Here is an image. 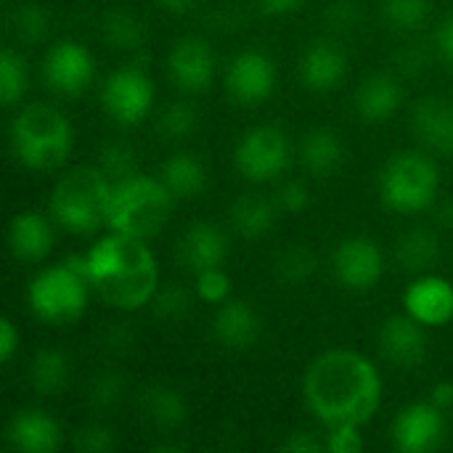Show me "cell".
<instances>
[{"label": "cell", "instance_id": "1", "mask_svg": "<svg viewBox=\"0 0 453 453\" xmlns=\"http://www.w3.org/2000/svg\"><path fill=\"white\" fill-rule=\"evenodd\" d=\"M303 395L311 414L329 427H364L382 403V377L372 358L350 348H332L316 356L303 377Z\"/></svg>", "mask_w": 453, "mask_h": 453}, {"label": "cell", "instance_id": "2", "mask_svg": "<svg viewBox=\"0 0 453 453\" xmlns=\"http://www.w3.org/2000/svg\"><path fill=\"white\" fill-rule=\"evenodd\" d=\"M85 276L98 297L117 311L151 305L159 289L157 257L143 239L111 231L85 252Z\"/></svg>", "mask_w": 453, "mask_h": 453}, {"label": "cell", "instance_id": "3", "mask_svg": "<svg viewBox=\"0 0 453 453\" xmlns=\"http://www.w3.org/2000/svg\"><path fill=\"white\" fill-rule=\"evenodd\" d=\"M74 146L72 122L48 104L24 106L11 122V151L29 170L61 167Z\"/></svg>", "mask_w": 453, "mask_h": 453}, {"label": "cell", "instance_id": "4", "mask_svg": "<svg viewBox=\"0 0 453 453\" xmlns=\"http://www.w3.org/2000/svg\"><path fill=\"white\" fill-rule=\"evenodd\" d=\"M111 180L101 167H74L50 191V218L74 236H90L106 226Z\"/></svg>", "mask_w": 453, "mask_h": 453}, {"label": "cell", "instance_id": "5", "mask_svg": "<svg viewBox=\"0 0 453 453\" xmlns=\"http://www.w3.org/2000/svg\"><path fill=\"white\" fill-rule=\"evenodd\" d=\"M173 191L162 183V178H149L141 173H133L125 180L111 183V202H109V218L106 226L111 231L135 236V239H151L157 236L173 212Z\"/></svg>", "mask_w": 453, "mask_h": 453}, {"label": "cell", "instance_id": "6", "mask_svg": "<svg viewBox=\"0 0 453 453\" xmlns=\"http://www.w3.org/2000/svg\"><path fill=\"white\" fill-rule=\"evenodd\" d=\"M90 281L85 276V255H72L58 265L42 268L29 289L27 300L37 321L50 326H69L88 311Z\"/></svg>", "mask_w": 453, "mask_h": 453}, {"label": "cell", "instance_id": "7", "mask_svg": "<svg viewBox=\"0 0 453 453\" xmlns=\"http://www.w3.org/2000/svg\"><path fill=\"white\" fill-rule=\"evenodd\" d=\"M441 188L438 167L419 151H401L388 159L380 173V199L385 207L401 215L427 210Z\"/></svg>", "mask_w": 453, "mask_h": 453}, {"label": "cell", "instance_id": "8", "mask_svg": "<svg viewBox=\"0 0 453 453\" xmlns=\"http://www.w3.org/2000/svg\"><path fill=\"white\" fill-rule=\"evenodd\" d=\"M236 170L252 183H268L279 178L289 165V141L276 125L250 127L234 149Z\"/></svg>", "mask_w": 453, "mask_h": 453}, {"label": "cell", "instance_id": "9", "mask_svg": "<svg viewBox=\"0 0 453 453\" xmlns=\"http://www.w3.org/2000/svg\"><path fill=\"white\" fill-rule=\"evenodd\" d=\"M154 104V82L138 66H122L101 85V106L119 125H138Z\"/></svg>", "mask_w": 453, "mask_h": 453}, {"label": "cell", "instance_id": "10", "mask_svg": "<svg viewBox=\"0 0 453 453\" xmlns=\"http://www.w3.org/2000/svg\"><path fill=\"white\" fill-rule=\"evenodd\" d=\"M334 279L350 292H369L380 284L385 273V257L374 239L348 236L337 244L332 255Z\"/></svg>", "mask_w": 453, "mask_h": 453}, {"label": "cell", "instance_id": "11", "mask_svg": "<svg viewBox=\"0 0 453 453\" xmlns=\"http://www.w3.org/2000/svg\"><path fill=\"white\" fill-rule=\"evenodd\" d=\"M96 74V61L90 50L74 40H61L56 42L42 61V77L50 90L66 98H77L85 93L93 82Z\"/></svg>", "mask_w": 453, "mask_h": 453}, {"label": "cell", "instance_id": "12", "mask_svg": "<svg viewBox=\"0 0 453 453\" xmlns=\"http://www.w3.org/2000/svg\"><path fill=\"white\" fill-rule=\"evenodd\" d=\"M226 90L236 104L255 106L276 90V64L263 50H242L226 69Z\"/></svg>", "mask_w": 453, "mask_h": 453}, {"label": "cell", "instance_id": "13", "mask_svg": "<svg viewBox=\"0 0 453 453\" xmlns=\"http://www.w3.org/2000/svg\"><path fill=\"white\" fill-rule=\"evenodd\" d=\"M393 446L401 453L435 451L446 435L443 411L435 403H409L393 419Z\"/></svg>", "mask_w": 453, "mask_h": 453}, {"label": "cell", "instance_id": "14", "mask_svg": "<svg viewBox=\"0 0 453 453\" xmlns=\"http://www.w3.org/2000/svg\"><path fill=\"white\" fill-rule=\"evenodd\" d=\"M167 72L186 93H202L215 77V53L202 37H183L170 48Z\"/></svg>", "mask_w": 453, "mask_h": 453}, {"label": "cell", "instance_id": "15", "mask_svg": "<svg viewBox=\"0 0 453 453\" xmlns=\"http://www.w3.org/2000/svg\"><path fill=\"white\" fill-rule=\"evenodd\" d=\"M425 324L411 319L406 311L398 316H390L377 334L382 356L401 366V369H417L427 358V334Z\"/></svg>", "mask_w": 453, "mask_h": 453}, {"label": "cell", "instance_id": "16", "mask_svg": "<svg viewBox=\"0 0 453 453\" xmlns=\"http://www.w3.org/2000/svg\"><path fill=\"white\" fill-rule=\"evenodd\" d=\"M403 311L425 326H446L453 321V284L433 273L414 279L403 292Z\"/></svg>", "mask_w": 453, "mask_h": 453}, {"label": "cell", "instance_id": "17", "mask_svg": "<svg viewBox=\"0 0 453 453\" xmlns=\"http://www.w3.org/2000/svg\"><path fill=\"white\" fill-rule=\"evenodd\" d=\"M212 332H215V340L226 350L244 353L257 345L263 334V321H260V313L247 300L231 297L223 305H218L215 319H212Z\"/></svg>", "mask_w": 453, "mask_h": 453}, {"label": "cell", "instance_id": "18", "mask_svg": "<svg viewBox=\"0 0 453 453\" xmlns=\"http://www.w3.org/2000/svg\"><path fill=\"white\" fill-rule=\"evenodd\" d=\"M348 72L345 50L334 40H316L305 48L300 58V77L303 85L313 93H326L342 82Z\"/></svg>", "mask_w": 453, "mask_h": 453}, {"label": "cell", "instance_id": "19", "mask_svg": "<svg viewBox=\"0 0 453 453\" xmlns=\"http://www.w3.org/2000/svg\"><path fill=\"white\" fill-rule=\"evenodd\" d=\"M5 438L16 451L53 453L61 446V427L53 417L37 409H27L11 417Z\"/></svg>", "mask_w": 453, "mask_h": 453}, {"label": "cell", "instance_id": "20", "mask_svg": "<svg viewBox=\"0 0 453 453\" xmlns=\"http://www.w3.org/2000/svg\"><path fill=\"white\" fill-rule=\"evenodd\" d=\"M178 255H180V263L191 268L194 273L207 271V268H223L228 257V236L220 231V226L199 220L183 234Z\"/></svg>", "mask_w": 453, "mask_h": 453}, {"label": "cell", "instance_id": "21", "mask_svg": "<svg viewBox=\"0 0 453 453\" xmlns=\"http://www.w3.org/2000/svg\"><path fill=\"white\" fill-rule=\"evenodd\" d=\"M8 247L19 263H40L53 250V228L40 212H19L8 226Z\"/></svg>", "mask_w": 453, "mask_h": 453}, {"label": "cell", "instance_id": "22", "mask_svg": "<svg viewBox=\"0 0 453 453\" xmlns=\"http://www.w3.org/2000/svg\"><path fill=\"white\" fill-rule=\"evenodd\" d=\"M403 104V85L398 77L388 72H377L361 82L356 90V111L366 122H385L390 119Z\"/></svg>", "mask_w": 453, "mask_h": 453}, {"label": "cell", "instance_id": "23", "mask_svg": "<svg viewBox=\"0 0 453 453\" xmlns=\"http://www.w3.org/2000/svg\"><path fill=\"white\" fill-rule=\"evenodd\" d=\"M411 125L425 146L441 154H453V101H443V98L419 101Z\"/></svg>", "mask_w": 453, "mask_h": 453}, {"label": "cell", "instance_id": "24", "mask_svg": "<svg viewBox=\"0 0 453 453\" xmlns=\"http://www.w3.org/2000/svg\"><path fill=\"white\" fill-rule=\"evenodd\" d=\"M279 202L263 196V194H242L231 210V226L236 228L239 236L244 239H260L265 236L273 226H276V215H279Z\"/></svg>", "mask_w": 453, "mask_h": 453}, {"label": "cell", "instance_id": "25", "mask_svg": "<svg viewBox=\"0 0 453 453\" xmlns=\"http://www.w3.org/2000/svg\"><path fill=\"white\" fill-rule=\"evenodd\" d=\"M159 178L175 199H194L207 186V170L202 159L191 151H178L167 157L159 167Z\"/></svg>", "mask_w": 453, "mask_h": 453}, {"label": "cell", "instance_id": "26", "mask_svg": "<svg viewBox=\"0 0 453 453\" xmlns=\"http://www.w3.org/2000/svg\"><path fill=\"white\" fill-rule=\"evenodd\" d=\"M72 374L69 356L58 348H42L29 361V385L37 395H58L66 390Z\"/></svg>", "mask_w": 453, "mask_h": 453}, {"label": "cell", "instance_id": "27", "mask_svg": "<svg viewBox=\"0 0 453 453\" xmlns=\"http://www.w3.org/2000/svg\"><path fill=\"white\" fill-rule=\"evenodd\" d=\"M300 159H303L308 173H313L319 178L321 175H332L342 165V159H345L342 138L334 130H329V127H316V130H311L303 138Z\"/></svg>", "mask_w": 453, "mask_h": 453}, {"label": "cell", "instance_id": "28", "mask_svg": "<svg viewBox=\"0 0 453 453\" xmlns=\"http://www.w3.org/2000/svg\"><path fill=\"white\" fill-rule=\"evenodd\" d=\"M141 411L159 433H173L186 422V401L170 385H151L141 393Z\"/></svg>", "mask_w": 453, "mask_h": 453}, {"label": "cell", "instance_id": "29", "mask_svg": "<svg viewBox=\"0 0 453 453\" xmlns=\"http://www.w3.org/2000/svg\"><path fill=\"white\" fill-rule=\"evenodd\" d=\"M438 236L430 228H411L398 239L395 260L409 273H427L438 260Z\"/></svg>", "mask_w": 453, "mask_h": 453}, {"label": "cell", "instance_id": "30", "mask_svg": "<svg viewBox=\"0 0 453 453\" xmlns=\"http://www.w3.org/2000/svg\"><path fill=\"white\" fill-rule=\"evenodd\" d=\"M316 271H319V257L303 244H292L281 250L273 260V273L287 287H303L305 281L313 279Z\"/></svg>", "mask_w": 453, "mask_h": 453}, {"label": "cell", "instance_id": "31", "mask_svg": "<svg viewBox=\"0 0 453 453\" xmlns=\"http://www.w3.org/2000/svg\"><path fill=\"white\" fill-rule=\"evenodd\" d=\"M101 29H104V40L119 50H133V48H141V42H143L141 21L130 11H122V8H111L104 16Z\"/></svg>", "mask_w": 453, "mask_h": 453}, {"label": "cell", "instance_id": "32", "mask_svg": "<svg viewBox=\"0 0 453 453\" xmlns=\"http://www.w3.org/2000/svg\"><path fill=\"white\" fill-rule=\"evenodd\" d=\"M24 93H27V64L13 48H5L0 56V104L11 109L24 98Z\"/></svg>", "mask_w": 453, "mask_h": 453}, {"label": "cell", "instance_id": "33", "mask_svg": "<svg viewBox=\"0 0 453 453\" xmlns=\"http://www.w3.org/2000/svg\"><path fill=\"white\" fill-rule=\"evenodd\" d=\"M48 27H50V19L40 3H21L19 8L11 11V29L21 42H29V45L40 42L48 35Z\"/></svg>", "mask_w": 453, "mask_h": 453}, {"label": "cell", "instance_id": "34", "mask_svg": "<svg viewBox=\"0 0 453 453\" xmlns=\"http://www.w3.org/2000/svg\"><path fill=\"white\" fill-rule=\"evenodd\" d=\"M199 125V114L191 104L186 101H175V104H167L159 114V122H157V130L162 138L167 141H183L188 138Z\"/></svg>", "mask_w": 453, "mask_h": 453}, {"label": "cell", "instance_id": "35", "mask_svg": "<svg viewBox=\"0 0 453 453\" xmlns=\"http://www.w3.org/2000/svg\"><path fill=\"white\" fill-rule=\"evenodd\" d=\"M151 311H154V316L159 321L175 324V321L188 316V311H191V292L183 284H178V281L165 284L151 297Z\"/></svg>", "mask_w": 453, "mask_h": 453}, {"label": "cell", "instance_id": "36", "mask_svg": "<svg viewBox=\"0 0 453 453\" xmlns=\"http://www.w3.org/2000/svg\"><path fill=\"white\" fill-rule=\"evenodd\" d=\"M430 0H382L385 21L395 29H419L430 16Z\"/></svg>", "mask_w": 453, "mask_h": 453}, {"label": "cell", "instance_id": "37", "mask_svg": "<svg viewBox=\"0 0 453 453\" xmlns=\"http://www.w3.org/2000/svg\"><path fill=\"white\" fill-rule=\"evenodd\" d=\"M125 395V377L114 369H104L88 390V401L98 411H111Z\"/></svg>", "mask_w": 453, "mask_h": 453}, {"label": "cell", "instance_id": "38", "mask_svg": "<svg viewBox=\"0 0 453 453\" xmlns=\"http://www.w3.org/2000/svg\"><path fill=\"white\" fill-rule=\"evenodd\" d=\"M98 167L104 170V175H106L111 183L125 180V178H130L133 173H138V170H135V154H133V149L125 146V143H106V146L101 149V165H98Z\"/></svg>", "mask_w": 453, "mask_h": 453}, {"label": "cell", "instance_id": "39", "mask_svg": "<svg viewBox=\"0 0 453 453\" xmlns=\"http://www.w3.org/2000/svg\"><path fill=\"white\" fill-rule=\"evenodd\" d=\"M196 297L207 305H223L231 300V279L223 268H207L196 273Z\"/></svg>", "mask_w": 453, "mask_h": 453}, {"label": "cell", "instance_id": "40", "mask_svg": "<svg viewBox=\"0 0 453 453\" xmlns=\"http://www.w3.org/2000/svg\"><path fill=\"white\" fill-rule=\"evenodd\" d=\"M72 446L80 453H106L114 449V435L104 425H85L74 433Z\"/></svg>", "mask_w": 453, "mask_h": 453}, {"label": "cell", "instance_id": "41", "mask_svg": "<svg viewBox=\"0 0 453 453\" xmlns=\"http://www.w3.org/2000/svg\"><path fill=\"white\" fill-rule=\"evenodd\" d=\"M324 443H326V451L329 453H358L364 449L361 427H353V425L329 427Z\"/></svg>", "mask_w": 453, "mask_h": 453}, {"label": "cell", "instance_id": "42", "mask_svg": "<svg viewBox=\"0 0 453 453\" xmlns=\"http://www.w3.org/2000/svg\"><path fill=\"white\" fill-rule=\"evenodd\" d=\"M279 207L289 215H297L303 212L308 204H311V191L303 180H287L281 188H279V196H276Z\"/></svg>", "mask_w": 453, "mask_h": 453}, {"label": "cell", "instance_id": "43", "mask_svg": "<svg viewBox=\"0 0 453 453\" xmlns=\"http://www.w3.org/2000/svg\"><path fill=\"white\" fill-rule=\"evenodd\" d=\"M19 345H21V337L16 332V324L11 319H3L0 321V361L11 364L16 350H19Z\"/></svg>", "mask_w": 453, "mask_h": 453}, {"label": "cell", "instance_id": "44", "mask_svg": "<svg viewBox=\"0 0 453 453\" xmlns=\"http://www.w3.org/2000/svg\"><path fill=\"white\" fill-rule=\"evenodd\" d=\"M329 21L337 29H350L358 21V5L353 0H337L329 8Z\"/></svg>", "mask_w": 453, "mask_h": 453}, {"label": "cell", "instance_id": "45", "mask_svg": "<svg viewBox=\"0 0 453 453\" xmlns=\"http://www.w3.org/2000/svg\"><path fill=\"white\" fill-rule=\"evenodd\" d=\"M281 449L289 453H319L326 451V443L319 441V438L311 435V433H292V435L281 443Z\"/></svg>", "mask_w": 453, "mask_h": 453}, {"label": "cell", "instance_id": "46", "mask_svg": "<svg viewBox=\"0 0 453 453\" xmlns=\"http://www.w3.org/2000/svg\"><path fill=\"white\" fill-rule=\"evenodd\" d=\"M435 48H438V53H441L443 61L453 64V13L438 27V32H435Z\"/></svg>", "mask_w": 453, "mask_h": 453}, {"label": "cell", "instance_id": "47", "mask_svg": "<svg viewBox=\"0 0 453 453\" xmlns=\"http://www.w3.org/2000/svg\"><path fill=\"white\" fill-rule=\"evenodd\" d=\"M255 3L268 16H287L292 11H297L305 0H255Z\"/></svg>", "mask_w": 453, "mask_h": 453}, {"label": "cell", "instance_id": "48", "mask_svg": "<svg viewBox=\"0 0 453 453\" xmlns=\"http://www.w3.org/2000/svg\"><path fill=\"white\" fill-rule=\"evenodd\" d=\"M430 403H435L441 411L453 409V382H438L430 393Z\"/></svg>", "mask_w": 453, "mask_h": 453}, {"label": "cell", "instance_id": "49", "mask_svg": "<svg viewBox=\"0 0 453 453\" xmlns=\"http://www.w3.org/2000/svg\"><path fill=\"white\" fill-rule=\"evenodd\" d=\"M159 8H165L167 13H175V16H180V13H186V11H191L194 5H196V0H154Z\"/></svg>", "mask_w": 453, "mask_h": 453}]
</instances>
